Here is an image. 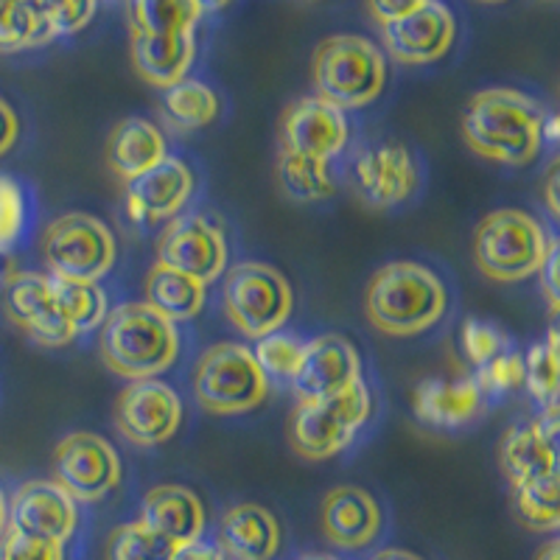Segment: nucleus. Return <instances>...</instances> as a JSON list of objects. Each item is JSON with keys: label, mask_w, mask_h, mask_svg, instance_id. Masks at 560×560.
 I'll return each mask as SVG.
<instances>
[{"label": "nucleus", "mask_w": 560, "mask_h": 560, "mask_svg": "<svg viewBox=\"0 0 560 560\" xmlns=\"http://www.w3.org/2000/svg\"><path fill=\"white\" fill-rule=\"evenodd\" d=\"M558 362L560 337L558 328H549L544 342H535L524 357V387L541 407L558 404Z\"/></svg>", "instance_id": "obj_34"}, {"label": "nucleus", "mask_w": 560, "mask_h": 560, "mask_svg": "<svg viewBox=\"0 0 560 560\" xmlns=\"http://www.w3.org/2000/svg\"><path fill=\"white\" fill-rule=\"evenodd\" d=\"M479 3H504V0H479Z\"/></svg>", "instance_id": "obj_52"}, {"label": "nucleus", "mask_w": 560, "mask_h": 560, "mask_svg": "<svg viewBox=\"0 0 560 560\" xmlns=\"http://www.w3.org/2000/svg\"><path fill=\"white\" fill-rule=\"evenodd\" d=\"M558 242H552V247H549V255L547 261L541 264V269H538V283H541V292L544 298H547L549 308H552V314H558V306H560V289H558Z\"/></svg>", "instance_id": "obj_43"}, {"label": "nucleus", "mask_w": 560, "mask_h": 560, "mask_svg": "<svg viewBox=\"0 0 560 560\" xmlns=\"http://www.w3.org/2000/svg\"><path fill=\"white\" fill-rule=\"evenodd\" d=\"M43 261L51 278L98 283L118 261V242L98 217L65 213L45 228Z\"/></svg>", "instance_id": "obj_9"}, {"label": "nucleus", "mask_w": 560, "mask_h": 560, "mask_svg": "<svg viewBox=\"0 0 560 560\" xmlns=\"http://www.w3.org/2000/svg\"><path fill=\"white\" fill-rule=\"evenodd\" d=\"M20 138V118L12 104L0 96V158H7Z\"/></svg>", "instance_id": "obj_44"}, {"label": "nucleus", "mask_w": 560, "mask_h": 560, "mask_svg": "<svg viewBox=\"0 0 560 560\" xmlns=\"http://www.w3.org/2000/svg\"><path fill=\"white\" fill-rule=\"evenodd\" d=\"M197 59V34H143L132 32V65L138 77L160 90L183 82Z\"/></svg>", "instance_id": "obj_24"}, {"label": "nucleus", "mask_w": 560, "mask_h": 560, "mask_svg": "<svg viewBox=\"0 0 560 560\" xmlns=\"http://www.w3.org/2000/svg\"><path fill=\"white\" fill-rule=\"evenodd\" d=\"M230 247L224 230L202 213H179L158 238V264L191 275L199 283H213L224 275Z\"/></svg>", "instance_id": "obj_12"}, {"label": "nucleus", "mask_w": 560, "mask_h": 560, "mask_svg": "<svg viewBox=\"0 0 560 560\" xmlns=\"http://www.w3.org/2000/svg\"><path fill=\"white\" fill-rule=\"evenodd\" d=\"M370 412H373V395L364 378L331 398L298 404L289 423L292 452L312 463L337 457L357 440Z\"/></svg>", "instance_id": "obj_7"}, {"label": "nucleus", "mask_w": 560, "mask_h": 560, "mask_svg": "<svg viewBox=\"0 0 560 560\" xmlns=\"http://www.w3.org/2000/svg\"><path fill=\"white\" fill-rule=\"evenodd\" d=\"M174 544L149 529L147 524L127 522L115 527L107 541V560H172Z\"/></svg>", "instance_id": "obj_35"}, {"label": "nucleus", "mask_w": 560, "mask_h": 560, "mask_svg": "<svg viewBox=\"0 0 560 560\" xmlns=\"http://www.w3.org/2000/svg\"><path fill=\"white\" fill-rule=\"evenodd\" d=\"M516 516L524 527L535 533H555L560 527V493L558 474L513 488Z\"/></svg>", "instance_id": "obj_33"}, {"label": "nucleus", "mask_w": 560, "mask_h": 560, "mask_svg": "<svg viewBox=\"0 0 560 560\" xmlns=\"http://www.w3.org/2000/svg\"><path fill=\"white\" fill-rule=\"evenodd\" d=\"M303 348H306V342H300L294 334L275 331L258 339L253 357L258 368L264 370V376L269 378V384H287L289 387L300 368V359H303Z\"/></svg>", "instance_id": "obj_36"}, {"label": "nucleus", "mask_w": 560, "mask_h": 560, "mask_svg": "<svg viewBox=\"0 0 560 560\" xmlns=\"http://www.w3.org/2000/svg\"><path fill=\"white\" fill-rule=\"evenodd\" d=\"M552 242L544 224L524 210H493L474 230V264L497 283H522L538 275Z\"/></svg>", "instance_id": "obj_5"}, {"label": "nucleus", "mask_w": 560, "mask_h": 560, "mask_svg": "<svg viewBox=\"0 0 560 560\" xmlns=\"http://www.w3.org/2000/svg\"><path fill=\"white\" fill-rule=\"evenodd\" d=\"M54 298L59 303V312L65 314L73 331L84 334L93 331L104 323V317L109 314V300L98 283H90V280H65V278H51Z\"/></svg>", "instance_id": "obj_32"}, {"label": "nucleus", "mask_w": 560, "mask_h": 560, "mask_svg": "<svg viewBox=\"0 0 560 560\" xmlns=\"http://www.w3.org/2000/svg\"><path fill=\"white\" fill-rule=\"evenodd\" d=\"M370 560H423L415 552H407V549H382L378 555H373Z\"/></svg>", "instance_id": "obj_47"}, {"label": "nucleus", "mask_w": 560, "mask_h": 560, "mask_svg": "<svg viewBox=\"0 0 560 560\" xmlns=\"http://www.w3.org/2000/svg\"><path fill=\"white\" fill-rule=\"evenodd\" d=\"M541 197H544V202H547L549 213H552V217L558 219V213H560V202H558V163H552V168H549L547 177H544Z\"/></svg>", "instance_id": "obj_46"}, {"label": "nucleus", "mask_w": 560, "mask_h": 560, "mask_svg": "<svg viewBox=\"0 0 560 560\" xmlns=\"http://www.w3.org/2000/svg\"><path fill=\"white\" fill-rule=\"evenodd\" d=\"M115 429L121 432V438L132 446L154 448L163 446L166 440L183 427V401L160 378H140V382H129L127 387L118 393L113 407Z\"/></svg>", "instance_id": "obj_11"}, {"label": "nucleus", "mask_w": 560, "mask_h": 560, "mask_svg": "<svg viewBox=\"0 0 560 560\" xmlns=\"http://www.w3.org/2000/svg\"><path fill=\"white\" fill-rule=\"evenodd\" d=\"M303 560H339V558H334V555H308V558Z\"/></svg>", "instance_id": "obj_51"}, {"label": "nucleus", "mask_w": 560, "mask_h": 560, "mask_svg": "<svg viewBox=\"0 0 560 560\" xmlns=\"http://www.w3.org/2000/svg\"><path fill=\"white\" fill-rule=\"evenodd\" d=\"M423 3H427V0H364L370 18L376 20L378 26H387V23L407 18L409 12L420 9Z\"/></svg>", "instance_id": "obj_42"}, {"label": "nucleus", "mask_w": 560, "mask_h": 560, "mask_svg": "<svg viewBox=\"0 0 560 560\" xmlns=\"http://www.w3.org/2000/svg\"><path fill=\"white\" fill-rule=\"evenodd\" d=\"M121 457L107 438L73 432L54 448V479L79 504H96L121 485Z\"/></svg>", "instance_id": "obj_10"}, {"label": "nucleus", "mask_w": 560, "mask_h": 560, "mask_svg": "<svg viewBox=\"0 0 560 560\" xmlns=\"http://www.w3.org/2000/svg\"><path fill=\"white\" fill-rule=\"evenodd\" d=\"M57 37H70L88 28L96 18L98 0H32Z\"/></svg>", "instance_id": "obj_39"}, {"label": "nucleus", "mask_w": 560, "mask_h": 560, "mask_svg": "<svg viewBox=\"0 0 560 560\" xmlns=\"http://www.w3.org/2000/svg\"><path fill=\"white\" fill-rule=\"evenodd\" d=\"M166 154V138L158 129V124L147 121V118H124L121 124H115L113 135H109V168L124 183L154 168Z\"/></svg>", "instance_id": "obj_25"}, {"label": "nucleus", "mask_w": 560, "mask_h": 560, "mask_svg": "<svg viewBox=\"0 0 560 560\" xmlns=\"http://www.w3.org/2000/svg\"><path fill=\"white\" fill-rule=\"evenodd\" d=\"M446 283L418 261L384 264L364 289L368 323L384 337H420L446 317Z\"/></svg>", "instance_id": "obj_2"}, {"label": "nucleus", "mask_w": 560, "mask_h": 560, "mask_svg": "<svg viewBox=\"0 0 560 560\" xmlns=\"http://www.w3.org/2000/svg\"><path fill=\"white\" fill-rule=\"evenodd\" d=\"M459 342H463L465 359L474 368H482L490 359L499 357L502 350H508V337L499 331L497 325L482 323V319H465L463 331H459Z\"/></svg>", "instance_id": "obj_40"}, {"label": "nucleus", "mask_w": 560, "mask_h": 560, "mask_svg": "<svg viewBox=\"0 0 560 560\" xmlns=\"http://www.w3.org/2000/svg\"><path fill=\"white\" fill-rule=\"evenodd\" d=\"M0 560H68V547L7 529L0 538Z\"/></svg>", "instance_id": "obj_41"}, {"label": "nucleus", "mask_w": 560, "mask_h": 560, "mask_svg": "<svg viewBox=\"0 0 560 560\" xmlns=\"http://www.w3.org/2000/svg\"><path fill=\"white\" fill-rule=\"evenodd\" d=\"M269 378L253 350L238 342L210 345L194 368V398L208 415H244L261 407Z\"/></svg>", "instance_id": "obj_8"}, {"label": "nucleus", "mask_w": 560, "mask_h": 560, "mask_svg": "<svg viewBox=\"0 0 560 560\" xmlns=\"http://www.w3.org/2000/svg\"><path fill=\"white\" fill-rule=\"evenodd\" d=\"M28 228L26 188L9 174H0V255L20 247Z\"/></svg>", "instance_id": "obj_37"}, {"label": "nucleus", "mask_w": 560, "mask_h": 560, "mask_svg": "<svg viewBox=\"0 0 560 560\" xmlns=\"http://www.w3.org/2000/svg\"><path fill=\"white\" fill-rule=\"evenodd\" d=\"M538 560H560V541H558V538H552V541H549L547 547L538 552Z\"/></svg>", "instance_id": "obj_49"}, {"label": "nucleus", "mask_w": 560, "mask_h": 560, "mask_svg": "<svg viewBox=\"0 0 560 560\" xmlns=\"http://www.w3.org/2000/svg\"><path fill=\"white\" fill-rule=\"evenodd\" d=\"M57 34L32 0H0V54H18L54 43Z\"/></svg>", "instance_id": "obj_30"}, {"label": "nucleus", "mask_w": 560, "mask_h": 560, "mask_svg": "<svg viewBox=\"0 0 560 560\" xmlns=\"http://www.w3.org/2000/svg\"><path fill=\"white\" fill-rule=\"evenodd\" d=\"M77 527L79 502L57 479L23 482L9 499V529L14 533L68 547Z\"/></svg>", "instance_id": "obj_13"}, {"label": "nucleus", "mask_w": 560, "mask_h": 560, "mask_svg": "<svg viewBox=\"0 0 560 560\" xmlns=\"http://www.w3.org/2000/svg\"><path fill=\"white\" fill-rule=\"evenodd\" d=\"M222 308L242 337L258 342L289 323L294 292L280 269L264 261H242L224 269Z\"/></svg>", "instance_id": "obj_6"}, {"label": "nucleus", "mask_w": 560, "mask_h": 560, "mask_svg": "<svg viewBox=\"0 0 560 560\" xmlns=\"http://www.w3.org/2000/svg\"><path fill=\"white\" fill-rule=\"evenodd\" d=\"M317 96L345 109L376 102L387 84V57L373 39L359 34H334L317 45L312 62Z\"/></svg>", "instance_id": "obj_4"}, {"label": "nucleus", "mask_w": 560, "mask_h": 560, "mask_svg": "<svg viewBox=\"0 0 560 560\" xmlns=\"http://www.w3.org/2000/svg\"><path fill=\"white\" fill-rule=\"evenodd\" d=\"M357 382H362L359 350L339 334H323V337L306 342L300 368L289 387H292L298 404H306L345 393Z\"/></svg>", "instance_id": "obj_17"}, {"label": "nucleus", "mask_w": 560, "mask_h": 560, "mask_svg": "<svg viewBox=\"0 0 560 560\" xmlns=\"http://www.w3.org/2000/svg\"><path fill=\"white\" fill-rule=\"evenodd\" d=\"M197 177L185 160L166 158L158 166L127 183V213L135 224L172 222L191 202Z\"/></svg>", "instance_id": "obj_19"}, {"label": "nucleus", "mask_w": 560, "mask_h": 560, "mask_svg": "<svg viewBox=\"0 0 560 560\" xmlns=\"http://www.w3.org/2000/svg\"><path fill=\"white\" fill-rule=\"evenodd\" d=\"M353 183L364 205L378 210L409 202L420 188L418 158L404 143H378L364 149L353 166Z\"/></svg>", "instance_id": "obj_18"}, {"label": "nucleus", "mask_w": 560, "mask_h": 560, "mask_svg": "<svg viewBox=\"0 0 560 560\" xmlns=\"http://www.w3.org/2000/svg\"><path fill=\"white\" fill-rule=\"evenodd\" d=\"M140 524L163 535L174 547L197 541L205 535L208 513L202 499L185 485H158L140 502Z\"/></svg>", "instance_id": "obj_21"}, {"label": "nucleus", "mask_w": 560, "mask_h": 560, "mask_svg": "<svg viewBox=\"0 0 560 560\" xmlns=\"http://www.w3.org/2000/svg\"><path fill=\"white\" fill-rule=\"evenodd\" d=\"M319 524L334 547L359 552L378 541L384 516L373 493L357 485H342L325 493L319 504Z\"/></svg>", "instance_id": "obj_20"}, {"label": "nucleus", "mask_w": 560, "mask_h": 560, "mask_svg": "<svg viewBox=\"0 0 560 560\" xmlns=\"http://www.w3.org/2000/svg\"><path fill=\"white\" fill-rule=\"evenodd\" d=\"M202 14L199 0H132V32L197 34Z\"/></svg>", "instance_id": "obj_31"}, {"label": "nucleus", "mask_w": 560, "mask_h": 560, "mask_svg": "<svg viewBox=\"0 0 560 560\" xmlns=\"http://www.w3.org/2000/svg\"><path fill=\"white\" fill-rule=\"evenodd\" d=\"M219 547L233 560H275L280 549L278 518L261 504H233L219 522Z\"/></svg>", "instance_id": "obj_23"}, {"label": "nucleus", "mask_w": 560, "mask_h": 560, "mask_svg": "<svg viewBox=\"0 0 560 560\" xmlns=\"http://www.w3.org/2000/svg\"><path fill=\"white\" fill-rule=\"evenodd\" d=\"M3 308L7 317L26 334L32 342L43 348H65L79 337L73 325L59 312V303L54 298L51 275L43 272H18L9 280L7 294H3Z\"/></svg>", "instance_id": "obj_14"}, {"label": "nucleus", "mask_w": 560, "mask_h": 560, "mask_svg": "<svg viewBox=\"0 0 560 560\" xmlns=\"http://www.w3.org/2000/svg\"><path fill=\"white\" fill-rule=\"evenodd\" d=\"M143 292H147L143 303L152 306L158 314H163L174 325L197 319L205 308V300H208V287L205 283L172 267H160V264L149 269Z\"/></svg>", "instance_id": "obj_27"}, {"label": "nucleus", "mask_w": 560, "mask_h": 560, "mask_svg": "<svg viewBox=\"0 0 560 560\" xmlns=\"http://www.w3.org/2000/svg\"><path fill=\"white\" fill-rule=\"evenodd\" d=\"M485 395L474 376L427 378L412 393L415 418L432 429H463L482 412Z\"/></svg>", "instance_id": "obj_22"}, {"label": "nucleus", "mask_w": 560, "mask_h": 560, "mask_svg": "<svg viewBox=\"0 0 560 560\" xmlns=\"http://www.w3.org/2000/svg\"><path fill=\"white\" fill-rule=\"evenodd\" d=\"M160 109L166 115V121L179 132H194L208 124H213L222 113V102H219L217 90L208 88L197 79H183L174 88L163 90V102Z\"/></svg>", "instance_id": "obj_28"}, {"label": "nucleus", "mask_w": 560, "mask_h": 560, "mask_svg": "<svg viewBox=\"0 0 560 560\" xmlns=\"http://www.w3.org/2000/svg\"><path fill=\"white\" fill-rule=\"evenodd\" d=\"M350 140L348 118L319 96H303L280 115V152L337 160Z\"/></svg>", "instance_id": "obj_15"}, {"label": "nucleus", "mask_w": 560, "mask_h": 560, "mask_svg": "<svg viewBox=\"0 0 560 560\" xmlns=\"http://www.w3.org/2000/svg\"><path fill=\"white\" fill-rule=\"evenodd\" d=\"M7 529H9V497L3 493V488H0V538H3Z\"/></svg>", "instance_id": "obj_48"}, {"label": "nucleus", "mask_w": 560, "mask_h": 560, "mask_svg": "<svg viewBox=\"0 0 560 560\" xmlns=\"http://www.w3.org/2000/svg\"><path fill=\"white\" fill-rule=\"evenodd\" d=\"M382 28L384 51L398 65H432L452 51L457 37V20L440 0H427L407 18Z\"/></svg>", "instance_id": "obj_16"}, {"label": "nucleus", "mask_w": 560, "mask_h": 560, "mask_svg": "<svg viewBox=\"0 0 560 560\" xmlns=\"http://www.w3.org/2000/svg\"><path fill=\"white\" fill-rule=\"evenodd\" d=\"M547 113L513 88L477 93L463 113V140L474 154L499 166L524 168L541 158Z\"/></svg>", "instance_id": "obj_1"}, {"label": "nucleus", "mask_w": 560, "mask_h": 560, "mask_svg": "<svg viewBox=\"0 0 560 560\" xmlns=\"http://www.w3.org/2000/svg\"><path fill=\"white\" fill-rule=\"evenodd\" d=\"M499 465L513 488L552 477L558 474V443L544 438L533 423L513 427L504 432L502 443H499Z\"/></svg>", "instance_id": "obj_26"}, {"label": "nucleus", "mask_w": 560, "mask_h": 560, "mask_svg": "<svg viewBox=\"0 0 560 560\" xmlns=\"http://www.w3.org/2000/svg\"><path fill=\"white\" fill-rule=\"evenodd\" d=\"M202 12H219V9L230 7V0H199Z\"/></svg>", "instance_id": "obj_50"}, {"label": "nucleus", "mask_w": 560, "mask_h": 560, "mask_svg": "<svg viewBox=\"0 0 560 560\" xmlns=\"http://www.w3.org/2000/svg\"><path fill=\"white\" fill-rule=\"evenodd\" d=\"M98 357L109 373L127 382L160 378L179 357L177 325L168 323L143 300L124 303L104 317L98 331Z\"/></svg>", "instance_id": "obj_3"}, {"label": "nucleus", "mask_w": 560, "mask_h": 560, "mask_svg": "<svg viewBox=\"0 0 560 560\" xmlns=\"http://www.w3.org/2000/svg\"><path fill=\"white\" fill-rule=\"evenodd\" d=\"M474 382H477L482 395H504L524 387V353H518V350H502L488 364L477 368Z\"/></svg>", "instance_id": "obj_38"}, {"label": "nucleus", "mask_w": 560, "mask_h": 560, "mask_svg": "<svg viewBox=\"0 0 560 560\" xmlns=\"http://www.w3.org/2000/svg\"><path fill=\"white\" fill-rule=\"evenodd\" d=\"M280 191L294 202H323L337 194V179L328 160L308 158V154L280 152L278 158Z\"/></svg>", "instance_id": "obj_29"}, {"label": "nucleus", "mask_w": 560, "mask_h": 560, "mask_svg": "<svg viewBox=\"0 0 560 560\" xmlns=\"http://www.w3.org/2000/svg\"><path fill=\"white\" fill-rule=\"evenodd\" d=\"M172 560H228V558H224L219 544H210L205 541V538H197V541L179 544V547L174 549Z\"/></svg>", "instance_id": "obj_45"}]
</instances>
